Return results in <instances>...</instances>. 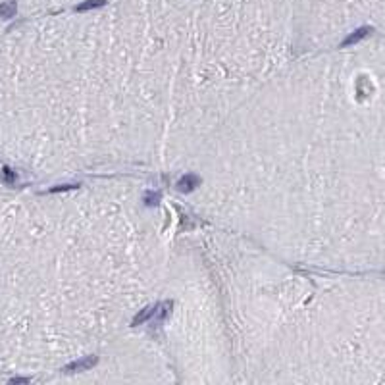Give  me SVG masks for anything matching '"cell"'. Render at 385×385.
Instances as JSON below:
<instances>
[{
  "instance_id": "5b68a950",
  "label": "cell",
  "mask_w": 385,
  "mask_h": 385,
  "mask_svg": "<svg viewBox=\"0 0 385 385\" xmlns=\"http://www.w3.org/2000/svg\"><path fill=\"white\" fill-rule=\"evenodd\" d=\"M104 4H106L104 0H87V2H81L79 6H75V10L77 12H87V10H93V8H100Z\"/></svg>"
},
{
  "instance_id": "8992f818",
  "label": "cell",
  "mask_w": 385,
  "mask_h": 385,
  "mask_svg": "<svg viewBox=\"0 0 385 385\" xmlns=\"http://www.w3.org/2000/svg\"><path fill=\"white\" fill-rule=\"evenodd\" d=\"M197 183H199V179H197L195 175H185L177 185H179V189H181V191H189V189H193Z\"/></svg>"
},
{
  "instance_id": "6da1fadb",
  "label": "cell",
  "mask_w": 385,
  "mask_h": 385,
  "mask_svg": "<svg viewBox=\"0 0 385 385\" xmlns=\"http://www.w3.org/2000/svg\"><path fill=\"white\" fill-rule=\"evenodd\" d=\"M95 364H97V356H87V358H83V360H75V362L67 364V366L64 368V372H67V374L85 372V370H91Z\"/></svg>"
},
{
  "instance_id": "ba28073f",
  "label": "cell",
  "mask_w": 385,
  "mask_h": 385,
  "mask_svg": "<svg viewBox=\"0 0 385 385\" xmlns=\"http://www.w3.org/2000/svg\"><path fill=\"white\" fill-rule=\"evenodd\" d=\"M73 187H77V185H56L50 189V193H60V191H67V189H73Z\"/></svg>"
},
{
  "instance_id": "30bf717a",
  "label": "cell",
  "mask_w": 385,
  "mask_h": 385,
  "mask_svg": "<svg viewBox=\"0 0 385 385\" xmlns=\"http://www.w3.org/2000/svg\"><path fill=\"white\" fill-rule=\"evenodd\" d=\"M10 384H29V380H25V378H14V380H10Z\"/></svg>"
},
{
  "instance_id": "277c9868",
  "label": "cell",
  "mask_w": 385,
  "mask_h": 385,
  "mask_svg": "<svg viewBox=\"0 0 385 385\" xmlns=\"http://www.w3.org/2000/svg\"><path fill=\"white\" fill-rule=\"evenodd\" d=\"M154 310H156L154 306H147L145 310H141V312L135 316V320H133V326H139L141 322H147V320H149V318L154 314Z\"/></svg>"
},
{
  "instance_id": "7a4b0ae2",
  "label": "cell",
  "mask_w": 385,
  "mask_h": 385,
  "mask_svg": "<svg viewBox=\"0 0 385 385\" xmlns=\"http://www.w3.org/2000/svg\"><path fill=\"white\" fill-rule=\"evenodd\" d=\"M370 33H372V27H360V29H356L352 35H349V37L341 43V47H351V45H354V43L362 41L364 37H368Z\"/></svg>"
},
{
  "instance_id": "52a82bcc",
  "label": "cell",
  "mask_w": 385,
  "mask_h": 385,
  "mask_svg": "<svg viewBox=\"0 0 385 385\" xmlns=\"http://www.w3.org/2000/svg\"><path fill=\"white\" fill-rule=\"evenodd\" d=\"M2 179H4V183L12 185V183L16 181V173H14L10 167H2Z\"/></svg>"
},
{
  "instance_id": "3957f363",
  "label": "cell",
  "mask_w": 385,
  "mask_h": 385,
  "mask_svg": "<svg viewBox=\"0 0 385 385\" xmlns=\"http://www.w3.org/2000/svg\"><path fill=\"white\" fill-rule=\"evenodd\" d=\"M16 12H17V4H16V0H8V2H2V4H0V17H2V19H10V17H14V16H16Z\"/></svg>"
},
{
  "instance_id": "9c48e42d",
  "label": "cell",
  "mask_w": 385,
  "mask_h": 385,
  "mask_svg": "<svg viewBox=\"0 0 385 385\" xmlns=\"http://www.w3.org/2000/svg\"><path fill=\"white\" fill-rule=\"evenodd\" d=\"M147 201H149V204H156V201H158V195L151 193V195H147Z\"/></svg>"
}]
</instances>
